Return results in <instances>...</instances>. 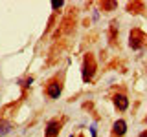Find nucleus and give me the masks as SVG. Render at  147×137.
<instances>
[{"instance_id":"nucleus-10","label":"nucleus","mask_w":147,"mask_h":137,"mask_svg":"<svg viewBox=\"0 0 147 137\" xmlns=\"http://www.w3.org/2000/svg\"><path fill=\"white\" fill-rule=\"evenodd\" d=\"M140 137H147V130H144V132H142V134H140Z\"/></svg>"},{"instance_id":"nucleus-6","label":"nucleus","mask_w":147,"mask_h":137,"mask_svg":"<svg viewBox=\"0 0 147 137\" xmlns=\"http://www.w3.org/2000/svg\"><path fill=\"white\" fill-rule=\"evenodd\" d=\"M125 132H127V122L123 119H118L112 124V134L116 137H121V135H125Z\"/></svg>"},{"instance_id":"nucleus-8","label":"nucleus","mask_w":147,"mask_h":137,"mask_svg":"<svg viewBox=\"0 0 147 137\" xmlns=\"http://www.w3.org/2000/svg\"><path fill=\"white\" fill-rule=\"evenodd\" d=\"M116 6H118L116 2H103V9H105V11H112Z\"/></svg>"},{"instance_id":"nucleus-5","label":"nucleus","mask_w":147,"mask_h":137,"mask_svg":"<svg viewBox=\"0 0 147 137\" xmlns=\"http://www.w3.org/2000/svg\"><path fill=\"white\" fill-rule=\"evenodd\" d=\"M61 122L59 121H50L46 124V132H44V137H57L59 132H61Z\"/></svg>"},{"instance_id":"nucleus-7","label":"nucleus","mask_w":147,"mask_h":137,"mask_svg":"<svg viewBox=\"0 0 147 137\" xmlns=\"http://www.w3.org/2000/svg\"><path fill=\"white\" fill-rule=\"evenodd\" d=\"M11 130H13V124H11V122H9L7 119H0V137L7 135Z\"/></svg>"},{"instance_id":"nucleus-2","label":"nucleus","mask_w":147,"mask_h":137,"mask_svg":"<svg viewBox=\"0 0 147 137\" xmlns=\"http://www.w3.org/2000/svg\"><path fill=\"white\" fill-rule=\"evenodd\" d=\"M94 73H96V61H94V57L88 53L85 57V62H83V80L90 82L92 79H94Z\"/></svg>"},{"instance_id":"nucleus-9","label":"nucleus","mask_w":147,"mask_h":137,"mask_svg":"<svg viewBox=\"0 0 147 137\" xmlns=\"http://www.w3.org/2000/svg\"><path fill=\"white\" fill-rule=\"evenodd\" d=\"M61 6H63L61 0H59V2H57V0H55V2H52V7H53V9H57V7H61Z\"/></svg>"},{"instance_id":"nucleus-1","label":"nucleus","mask_w":147,"mask_h":137,"mask_svg":"<svg viewBox=\"0 0 147 137\" xmlns=\"http://www.w3.org/2000/svg\"><path fill=\"white\" fill-rule=\"evenodd\" d=\"M46 95H48L50 99H59L63 93V80L59 79V77H55V79H52L46 84Z\"/></svg>"},{"instance_id":"nucleus-11","label":"nucleus","mask_w":147,"mask_h":137,"mask_svg":"<svg viewBox=\"0 0 147 137\" xmlns=\"http://www.w3.org/2000/svg\"><path fill=\"white\" fill-rule=\"evenodd\" d=\"M144 121H145V124H147V117H145V119H144Z\"/></svg>"},{"instance_id":"nucleus-3","label":"nucleus","mask_w":147,"mask_h":137,"mask_svg":"<svg viewBox=\"0 0 147 137\" xmlns=\"http://www.w3.org/2000/svg\"><path fill=\"white\" fill-rule=\"evenodd\" d=\"M145 33L140 29H132L131 31V37H129V46H131L132 49H140L142 46L145 44Z\"/></svg>"},{"instance_id":"nucleus-4","label":"nucleus","mask_w":147,"mask_h":137,"mask_svg":"<svg viewBox=\"0 0 147 137\" xmlns=\"http://www.w3.org/2000/svg\"><path fill=\"white\" fill-rule=\"evenodd\" d=\"M114 100V106H116V110H119V112H125V110L129 108V99L125 93H116L112 97Z\"/></svg>"}]
</instances>
